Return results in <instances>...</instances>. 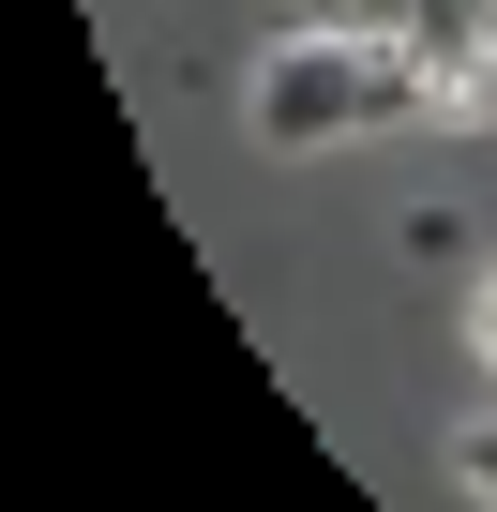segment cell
I'll use <instances>...</instances> for the list:
<instances>
[{"mask_svg":"<svg viewBox=\"0 0 497 512\" xmlns=\"http://www.w3.org/2000/svg\"><path fill=\"white\" fill-rule=\"evenodd\" d=\"M257 151H347V136H392V121H437V61L422 46H347V31H287L241 91Z\"/></svg>","mask_w":497,"mask_h":512,"instance_id":"6da1fadb","label":"cell"},{"mask_svg":"<svg viewBox=\"0 0 497 512\" xmlns=\"http://www.w3.org/2000/svg\"><path fill=\"white\" fill-rule=\"evenodd\" d=\"M407 46H422L437 76H482V61H497V0H407Z\"/></svg>","mask_w":497,"mask_h":512,"instance_id":"7a4b0ae2","label":"cell"},{"mask_svg":"<svg viewBox=\"0 0 497 512\" xmlns=\"http://www.w3.org/2000/svg\"><path fill=\"white\" fill-rule=\"evenodd\" d=\"M302 31H347V46H407V0H302Z\"/></svg>","mask_w":497,"mask_h":512,"instance_id":"3957f363","label":"cell"},{"mask_svg":"<svg viewBox=\"0 0 497 512\" xmlns=\"http://www.w3.org/2000/svg\"><path fill=\"white\" fill-rule=\"evenodd\" d=\"M407 226V256H422V272H452V256H467V211H392Z\"/></svg>","mask_w":497,"mask_h":512,"instance_id":"277c9868","label":"cell"},{"mask_svg":"<svg viewBox=\"0 0 497 512\" xmlns=\"http://www.w3.org/2000/svg\"><path fill=\"white\" fill-rule=\"evenodd\" d=\"M452 467H467V497L497 512V422H467V437H452Z\"/></svg>","mask_w":497,"mask_h":512,"instance_id":"5b68a950","label":"cell"},{"mask_svg":"<svg viewBox=\"0 0 497 512\" xmlns=\"http://www.w3.org/2000/svg\"><path fill=\"white\" fill-rule=\"evenodd\" d=\"M467 347L497 362V256H482V287H467Z\"/></svg>","mask_w":497,"mask_h":512,"instance_id":"8992f818","label":"cell"}]
</instances>
